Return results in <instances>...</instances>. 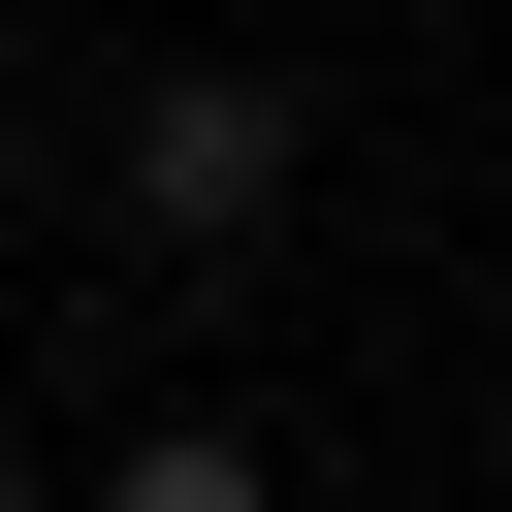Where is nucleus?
Instances as JSON below:
<instances>
[{
    "label": "nucleus",
    "mask_w": 512,
    "mask_h": 512,
    "mask_svg": "<svg viewBox=\"0 0 512 512\" xmlns=\"http://www.w3.org/2000/svg\"><path fill=\"white\" fill-rule=\"evenodd\" d=\"M0 512H32V448H0Z\"/></svg>",
    "instance_id": "nucleus-3"
},
{
    "label": "nucleus",
    "mask_w": 512,
    "mask_h": 512,
    "mask_svg": "<svg viewBox=\"0 0 512 512\" xmlns=\"http://www.w3.org/2000/svg\"><path fill=\"white\" fill-rule=\"evenodd\" d=\"M96 512H256V448H224V416H192V448H128V480H96Z\"/></svg>",
    "instance_id": "nucleus-2"
},
{
    "label": "nucleus",
    "mask_w": 512,
    "mask_h": 512,
    "mask_svg": "<svg viewBox=\"0 0 512 512\" xmlns=\"http://www.w3.org/2000/svg\"><path fill=\"white\" fill-rule=\"evenodd\" d=\"M128 192H160V224H256V192H288V96H224V64H192V96L128 128Z\"/></svg>",
    "instance_id": "nucleus-1"
}]
</instances>
